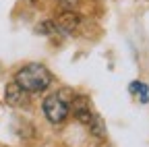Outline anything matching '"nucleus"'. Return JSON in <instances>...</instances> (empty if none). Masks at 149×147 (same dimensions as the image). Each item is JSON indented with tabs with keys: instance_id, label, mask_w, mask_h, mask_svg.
I'll return each mask as SVG.
<instances>
[{
	"instance_id": "2",
	"label": "nucleus",
	"mask_w": 149,
	"mask_h": 147,
	"mask_svg": "<svg viewBox=\"0 0 149 147\" xmlns=\"http://www.w3.org/2000/svg\"><path fill=\"white\" fill-rule=\"evenodd\" d=\"M68 108L72 110V116L77 118L81 124H85L93 135L106 137V128H104V124H102V118L93 112L91 102H89L87 95H74V98L68 102Z\"/></svg>"
},
{
	"instance_id": "9",
	"label": "nucleus",
	"mask_w": 149,
	"mask_h": 147,
	"mask_svg": "<svg viewBox=\"0 0 149 147\" xmlns=\"http://www.w3.org/2000/svg\"><path fill=\"white\" fill-rule=\"evenodd\" d=\"M97 147H110V145H108V143H106V141H104V143H100V145H97Z\"/></svg>"
},
{
	"instance_id": "1",
	"label": "nucleus",
	"mask_w": 149,
	"mask_h": 147,
	"mask_svg": "<svg viewBox=\"0 0 149 147\" xmlns=\"http://www.w3.org/2000/svg\"><path fill=\"white\" fill-rule=\"evenodd\" d=\"M15 83H19L27 93H35V91H44L50 83H52V72L44 66V64H25L23 68L17 70L15 75Z\"/></svg>"
},
{
	"instance_id": "4",
	"label": "nucleus",
	"mask_w": 149,
	"mask_h": 147,
	"mask_svg": "<svg viewBox=\"0 0 149 147\" xmlns=\"http://www.w3.org/2000/svg\"><path fill=\"white\" fill-rule=\"evenodd\" d=\"M81 23H83L81 15H79V13H74L72 8H70V10H62V13L54 19V27H56V31H60V33H64V35L77 33L79 27H81Z\"/></svg>"
},
{
	"instance_id": "8",
	"label": "nucleus",
	"mask_w": 149,
	"mask_h": 147,
	"mask_svg": "<svg viewBox=\"0 0 149 147\" xmlns=\"http://www.w3.org/2000/svg\"><path fill=\"white\" fill-rule=\"evenodd\" d=\"M58 2H62V4H74L77 0H58Z\"/></svg>"
},
{
	"instance_id": "7",
	"label": "nucleus",
	"mask_w": 149,
	"mask_h": 147,
	"mask_svg": "<svg viewBox=\"0 0 149 147\" xmlns=\"http://www.w3.org/2000/svg\"><path fill=\"white\" fill-rule=\"evenodd\" d=\"M37 31H40V33H56L54 21H46V23H42L40 27H37Z\"/></svg>"
},
{
	"instance_id": "6",
	"label": "nucleus",
	"mask_w": 149,
	"mask_h": 147,
	"mask_svg": "<svg viewBox=\"0 0 149 147\" xmlns=\"http://www.w3.org/2000/svg\"><path fill=\"white\" fill-rule=\"evenodd\" d=\"M130 93H137L139 98H141V102L143 104H147L149 102V95H147V85H143V83H130Z\"/></svg>"
},
{
	"instance_id": "3",
	"label": "nucleus",
	"mask_w": 149,
	"mask_h": 147,
	"mask_svg": "<svg viewBox=\"0 0 149 147\" xmlns=\"http://www.w3.org/2000/svg\"><path fill=\"white\" fill-rule=\"evenodd\" d=\"M42 108H44L46 118H48L52 124H60V122H64V118H66L68 112H70L68 102L62 98V93H52V95H48V98L44 100Z\"/></svg>"
},
{
	"instance_id": "5",
	"label": "nucleus",
	"mask_w": 149,
	"mask_h": 147,
	"mask_svg": "<svg viewBox=\"0 0 149 147\" xmlns=\"http://www.w3.org/2000/svg\"><path fill=\"white\" fill-rule=\"evenodd\" d=\"M4 100H6V104L8 106H13V108H23V106H27L29 104V93L19 85V83H8L6 85V89H4Z\"/></svg>"
},
{
	"instance_id": "10",
	"label": "nucleus",
	"mask_w": 149,
	"mask_h": 147,
	"mask_svg": "<svg viewBox=\"0 0 149 147\" xmlns=\"http://www.w3.org/2000/svg\"><path fill=\"white\" fill-rule=\"evenodd\" d=\"M29 2H33V0H29Z\"/></svg>"
}]
</instances>
